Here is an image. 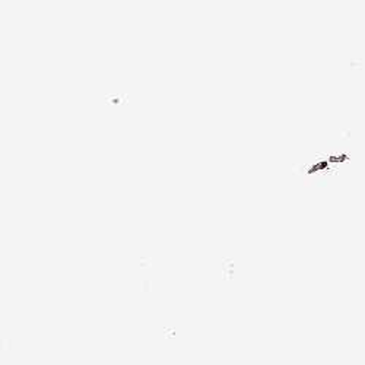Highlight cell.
<instances>
[{
  "mask_svg": "<svg viewBox=\"0 0 365 365\" xmlns=\"http://www.w3.org/2000/svg\"><path fill=\"white\" fill-rule=\"evenodd\" d=\"M346 160V155H339V157H332L330 161H345Z\"/></svg>",
  "mask_w": 365,
  "mask_h": 365,
  "instance_id": "6da1fadb",
  "label": "cell"
}]
</instances>
